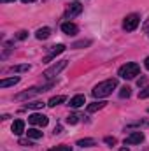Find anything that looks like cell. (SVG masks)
<instances>
[{
	"label": "cell",
	"instance_id": "obj_16",
	"mask_svg": "<svg viewBox=\"0 0 149 151\" xmlns=\"http://www.w3.org/2000/svg\"><path fill=\"white\" fill-rule=\"evenodd\" d=\"M7 70H9V72H16V74H18V72H28V70H30V65H28V63H25V65H12V67H9Z\"/></svg>",
	"mask_w": 149,
	"mask_h": 151
},
{
	"label": "cell",
	"instance_id": "obj_22",
	"mask_svg": "<svg viewBox=\"0 0 149 151\" xmlns=\"http://www.w3.org/2000/svg\"><path fill=\"white\" fill-rule=\"evenodd\" d=\"M28 107H30V109H42V107H44V102H32V104H27V107H25V109H28Z\"/></svg>",
	"mask_w": 149,
	"mask_h": 151
},
{
	"label": "cell",
	"instance_id": "obj_28",
	"mask_svg": "<svg viewBox=\"0 0 149 151\" xmlns=\"http://www.w3.org/2000/svg\"><path fill=\"white\" fill-rule=\"evenodd\" d=\"M137 84H139V86H144V84H146V77H140V79L137 81Z\"/></svg>",
	"mask_w": 149,
	"mask_h": 151
},
{
	"label": "cell",
	"instance_id": "obj_11",
	"mask_svg": "<svg viewBox=\"0 0 149 151\" xmlns=\"http://www.w3.org/2000/svg\"><path fill=\"white\" fill-rule=\"evenodd\" d=\"M23 132H25V121L23 119H16L12 123V134L14 135H21Z\"/></svg>",
	"mask_w": 149,
	"mask_h": 151
},
{
	"label": "cell",
	"instance_id": "obj_30",
	"mask_svg": "<svg viewBox=\"0 0 149 151\" xmlns=\"http://www.w3.org/2000/svg\"><path fill=\"white\" fill-rule=\"evenodd\" d=\"M60 132H62V127H60V125H58V127H56V128H54V134H60Z\"/></svg>",
	"mask_w": 149,
	"mask_h": 151
},
{
	"label": "cell",
	"instance_id": "obj_15",
	"mask_svg": "<svg viewBox=\"0 0 149 151\" xmlns=\"http://www.w3.org/2000/svg\"><path fill=\"white\" fill-rule=\"evenodd\" d=\"M51 35V28H47V27H44V28H39L37 34H35V37L39 39V40H44V39H47Z\"/></svg>",
	"mask_w": 149,
	"mask_h": 151
},
{
	"label": "cell",
	"instance_id": "obj_33",
	"mask_svg": "<svg viewBox=\"0 0 149 151\" xmlns=\"http://www.w3.org/2000/svg\"><path fill=\"white\" fill-rule=\"evenodd\" d=\"M2 4H5V2H14V0H0Z\"/></svg>",
	"mask_w": 149,
	"mask_h": 151
},
{
	"label": "cell",
	"instance_id": "obj_1",
	"mask_svg": "<svg viewBox=\"0 0 149 151\" xmlns=\"http://www.w3.org/2000/svg\"><path fill=\"white\" fill-rule=\"evenodd\" d=\"M117 88V79H107V81H102L98 83L93 90H91V95L95 99H105L112 93V90Z\"/></svg>",
	"mask_w": 149,
	"mask_h": 151
},
{
	"label": "cell",
	"instance_id": "obj_13",
	"mask_svg": "<svg viewBox=\"0 0 149 151\" xmlns=\"http://www.w3.org/2000/svg\"><path fill=\"white\" fill-rule=\"evenodd\" d=\"M105 104H107V102H104V100H98V102L88 104V113H97V111L104 109V107H105Z\"/></svg>",
	"mask_w": 149,
	"mask_h": 151
},
{
	"label": "cell",
	"instance_id": "obj_20",
	"mask_svg": "<svg viewBox=\"0 0 149 151\" xmlns=\"http://www.w3.org/2000/svg\"><path fill=\"white\" fill-rule=\"evenodd\" d=\"M130 93H132V88H130V86H123V88L119 90V97H121V99H128Z\"/></svg>",
	"mask_w": 149,
	"mask_h": 151
},
{
	"label": "cell",
	"instance_id": "obj_4",
	"mask_svg": "<svg viewBox=\"0 0 149 151\" xmlns=\"http://www.w3.org/2000/svg\"><path fill=\"white\" fill-rule=\"evenodd\" d=\"M67 67V60H62V62H58V63H54V65H51L47 70H44V74L42 77L44 79H51V77H54V76H58L63 69Z\"/></svg>",
	"mask_w": 149,
	"mask_h": 151
},
{
	"label": "cell",
	"instance_id": "obj_27",
	"mask_svg": "<svg viewBox=\"0 0 149 151\" xmlns=\"http://www.w3.org/2000/svg\"><path fill=\"white\" fill-rule=\"evenodd\" d=\"M104 141H105V144H109V146H114V144H116V139H114V137H105Z\"/></svg>",
	"mask_w": 149,
	"mask_h": 151
},
{
	"label": "cell",
	"instance_id": "obj_8",
	"mask_svg": "<svg viewBox=\"0 0 149 151\" xmlns=\"http://www.w3.org/2000/svg\"><path fill=\"white\" fill-rule=\"evenodd\" d=\"M28 121L32 123V125H37V127H46L47 125V116H44V114H32V116H28Z\"/></svg>",
	"mask_w": 149,
	"mask_h": 151
},
{
	"label": "cell",
	"instance_id": "obj_12",
	"mask_svg": "<svg viewBox=\"0 0 149 151\" xmlns=\"http://www.w3.org/2000/svg\"><path fill=\"white\" fill-rule=\"evenodd\" d=\"M84 104H86L84 95H75V97H72V99H70V107H74V109L81 107V106H84Z\"/></svg>",
	"mask_w": 149,
	"mask_h": 151
},
{
	"label": "cell",
	"instance_id": "obj_9",
	"mask_svg": "<svg viewBox=\"0 0 149 151\" xmlns=\"http://www.w3.org/2000/svg\"><path fill=\"white\" fill-rule=\"evenodd\" d=\"M65 51V46L63 44H56V46H51V51H49V55L46 56V60L44 62H51L56 55H60V53H63Z\"/></svg>",
	"mask_w": 149,
	"mask_h": 151
},
{
	"label": "cell",
	"instance_id": "obj_21",
	"mask_svg": "<svg viewBox=\"0 0 149 151\" xmlns=\"http://www.w3.org/2000/svg\"><path fill=\"white\" fill-rule=\"evenodd\" d=\"M79 118H81L79 114H69V116H67V123H69V125H75V123L79 121Z\"/></svg>",
	"mask_w": 149,
	"mask_h": 151
},
{
	"label": "cell",
	"instance_id": "obj_17",
	"mask_svg": "<svg viewBox=\"0 0 149 151\" xmlns=\"http://www.w3.org/2000/svg\"><path fill=\"white\" fill-rule=\"evenodd\" d=\"M95 144H97L95 139H81V141H77V146H81V148H91Z\"/></svg>",
	"mask_w": 149,
	"mask_h": 151
},
{
	"label": "cell",
	"instance_id": "obj_32",
	"mask_svg": "<svg viewBox=\"0 0 149 151\" xmlns=\"http://www.w3.org/2000/svg\"><path fill=\"white\" fill-rule=\"evenodd\" d=\"M23 4H30V2H35V0H21Z\"/></svg>",
	"mask_w": 149,
	"mask_h": 151
},
{
	"label": "cell",
	"instance_id": "obj_19",
	"mask_svg": "<svg viewBox=\"0 0 149 151\" xmlns=\"http://www.w3.org/2000/svg\"><path fill=\"white\" fill-rule=\"evenodd\" d=\"M27 134H28L30 139H40V137H42V132H39L37 128H30Z\"/></svg>",
	"mask_w": 149,
	"mask_h": 151
},
{
	"label": "cell",
	"instance_id": "obj_26",
	"mask_svg": "<svg viewBox=\"0 0 149 151\" xmlns=\"http://www.w3.org/2000/svg\"><path fill=\"white\" fill-rule=\"evenodd\" d=\"M27 37H28V32H25V30L18 32V35H16V39H18V40H25Z\"/></svg>",
	"mask_w": 149,
	"mask_h": 151
},
{
	"label": "cell",
	"instance_id": "obj_31",
	"mask_svg": "<svg viewBox=\"0 0 149 151\" xmlns=\"http://www.w3.org/2000/svg\"><path fill=\"white\" fill-rule=\"evenodd\" d=\"M144 65H146V69H148V70H149V56H148V58H146V62H144Z\"/></svg>",
	"mask_w": 149,
	"mask_h": 151
},
{
	"label": "cell",
	"instance_id": "obj_6",
	"mask_svg": "<svg viewBox=\"0 0 149 151\" xmlns=\"http://www.w3.org/2000/svg\"><path fill=\"white\" fill-rule=\"evenodd\" d=\"M142 141H144V134H142V132H132V134L125 139V146H126V144H128V146H130V144H140Z\"/></svg>",
	"mask_w": 149,
	"mask_h": 151
},
{
	"label": "cell",
	"instance_id": "obj_3",
	"mask_svg": "<svg viewBox=\"0 0 149 151\" xmlns=\"http://www.w3.org/2000/svg\"><path fill=\"white\" fill-rule=\"evenodd\" d=\"M53 84L49 83V84H46V86H35V88H30V90H27V91H23V93H18L14 99L16 100H25V99H30V97H34V95H37V93H42V91H47V88H51Z\"/></svg>",
	"mask_w": 149,
	"mask_h": 151
},
{
	"label": "cell",
	"instance_id": "obj_25",
	"mask_svg": "<svg viewBox=\"0 0 149 151\" xmlns=\"http://www.w3.org/2000/svg\"><path fill=\"white\" fill-rule=\"evenodd\" d=\"M49 151H72V150H70V146L62 144V146H56V148H53V150H49Z\"/></svg>",
	"mask_w": 149,
	"mask_h": 151
},
{
	"label": "cell",
	"instance_id": "obj_7",
	"mask_svg": "<svg viewBox=\"0 0 149 151\" xmlns=\"http://www.w3.org/2000/svg\"><path fill=\"white\" fill-rule=\"evenodd\" d=\"M82 12V5L81 4H70L69 7H67V11H65V19H69V18H74L77 14H81Z\"/></svg>",
	"mask_w": 149,
	"mask_h": 151
},
{
	"label": "cell",
	"instance_id": "obj_5",
	"mask_svg": "<svg viewBox=\"0 0 149 151\" xmlns=\"http://www.w3.org/2000/svg\"><path fill=\"white\" fill-rule=\"evenodd\" d=\"M140 23V16L139 14H128L125 19H123V28L126 32H133Z\"/></svg>",
	"mask_w": 149,
	"mask_h": 151
},
{
	"label": "cell",
	"instance_id": "obj_24",
	"mask_svg": "<svg viewBox=\"0 0 149 151\" xmlns=\"http://www.w3.org/2000/svg\"><path fill=\"white\" fill-rule=\"evenodd\" d=\"M90 44H91V40H79V42L72 44V47H82V46H90Z\"/></svg>",
	"mask_w": 149,
	"mask_h": 151
},
{
	"label": "cell",
	"instance_id": "obj_34",
	"mask_svg": "<svg viewBox=\"0 0 149 151\" xmlns=\"http://www.w3.org/2000/svg\"><path fill=\"white\" fill-rule=\"evenodd\" d=\"M119 151H130V150H128V148H121Z\"/></svg>",
	"mask_w": 149,
	"mask_h": 151
},
{
	"label": "cell",
	"instance_id": "obj_10",
	"mask_svg": "<svg viewBox=\"0 0 149 151\" xmlns=\"http://www.w3.org/2000/svg\"><path fill=\"white\" fill-rule=\"evenodd\" d=\"M62 32H63V34H67V35H75V34L79 32V28H77V25L70 23V21H67V23H63V25H62Z\"/></svg>",
	"mask_w": 149,
	"mask_h": 151
},
{
	"label": "cell",
	"instance_id": "obj_14",
	"mask_svg": "<svg viewBox=\"0 0 149 151\" xmlns=\"http://www.w3.org/2000/svg\"><path fill=\"white\" fill-rule=\"evenodd\" d=\"M19 83V77L16 76V77H9V79H2L0 81V88H7V86H14V84H18Z\"/></svg>",
	"mask_w": 149,
	"mask_h": 151
},
{
	"label": "cell",
	"instance_id": "obj_2",
	"mask_svg": "<svg viewBox=\"0 0 149 151\" xmlns=\"http://www.w3.org/2000/svg\"><path fill=\"white\" fill-rule=\"evenodd\" d=\"M140 72V67L137 65V63H126V65H123V67H119V70H117V76L119 77H123V79H133V77H137Z\"/></svg>",
	"mask_w": 149,
	"mask_h": 151
},
{
	"label": "cell",
	"instance_id": "obj_23",
	"mask_svg": "<svg viewBox=\"0 0 149 151\" xmlns=\"http://www.w3.org/2000/svg\"><path fill=\"white\" fill-rule=\"evenodd\" d=\"M139 99H149V86L148 88H142L139 91Z\"/></svg>",
	"mask_w": 149,
	"mask_h": 151
},
{
	"label": "cell",
	"instance_id": "obj_29",
	"mask_svg": "<svg viewBox=\"0 0 149 151\" xmlns=\"http://www.w3.org/2000/svg\"><path fill=\"white\" fill-rule=\"evenodd\" d=\"M144 32H146V34L149 35V19L146 21V23H144Z\"/></svg>",
	"mask_w": 149,
	"mask_h": 151
},
{
	"label": "cell",
	"instance_id": "obj_18",
	"mask_svg": "<svg viewBox=\"0 0 149 151\" xmlns=\"http://www.w3.org/2000/svg\"><path fill=\"white\" fill-rule=\"evenodd\" d=\"M62 102H65V97H63V95H58V97H53V99L47 102V106H49V107H56V106L62 104Z\"/></svg>",
	"mask_w": 149,
	"mask_h": 151
}]
</instances>
